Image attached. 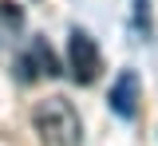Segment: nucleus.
Returning <instances> with one entry per match:
<instances>
[{"instance_id":"obj_2","label":"nucleus","mask_w":158,"mask_h":146,"mask_svg":"<svg viewBox=\"0 0 158 146\" xmlns=\"http://www.w3.org/2000/svg\"><path fill=\"white\" fill-rule=\"evenodd\" d=\"M67 67H71V79L83 87H91L99 79V71H103V55H99V43L87 36V32H71V40H67Z\"/></svg>"},{"instance_id":"obj_5","label":"nucleus","mask_w":158,"mask_h":146,"mask_svg":"<svg viewBox=\"0 0 158 146\" xmlns=\"http://www.w3.org/2000/svg\"><path fill=\"white\" fill-rule=\"evenodd\" d=\"M0 16H4L8 28H20V24H24V12H20L16 0H0Z\"/></svg>"},{"instance_id":"obj_1","label":"nucleus","mask_w":158,"mask_h":146,"mask_svg":"<svg viewBox=\"0 0 158 146\" xmlns=\"http://www.w3.org/2000/svg\"><path fill=\"white\" fill-rule=\"evenodd\" d=\"M32 123H36V134L44 146H79V138H83V123L63 95H52V99L36 103Z\"/></svg>"},{"instance_id":"obj_4","label":"nucleus","mask_w":158,"mask_h":146,"mask_svg":"<svg viewBox=\"0 0 158 146\" xmlns=\"http://www.w3.org/2000/svg\"><path fill=\"white\" fill-rule=\"evenodd\" d=\"M32 55H36V63H40V71H44V75H59V59L52 55V47H48V43H36V47H32Z\"/></svg>"},{"instance_id":"obj_3","label":"nucleus","mask_w":158,"mask_h":146,"mask_svg":"<svg viewBox=\"0 0 158 146\" xmlns=\"http://www.w3.org/2000/svg\"><path fill=\"white\" fill-rule=\"evenodd\" d=\"M107 103H111V111H115L118 119H127V123L138 115V103H142V83H138L135 71H118V79L111 83Z\"/></svg>"}]
</instances>
